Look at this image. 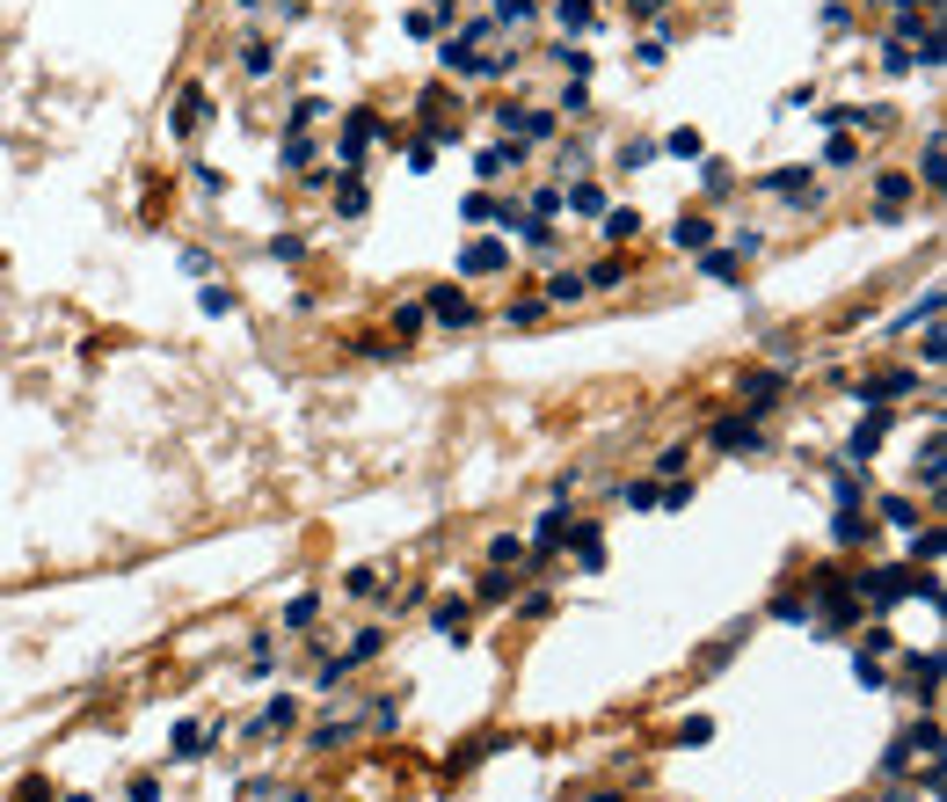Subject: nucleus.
I'll return each mask as SVG.
<instances>
[{"instance_id":"obj_1","label":"nucleus","mask_w":947,"mask_h":802,"mask_svg":"<svg viewBox=\"0 0 947 802\" xmlns=\"http://www.w3.org/2000/svg\"><path fill=\"white\" fill-rule=\"evenodd\" d=\"M387 650V628H358L350 634V650L342 656H328V664H321V693H336L342 679H350V671H358V664H372V656Z\"/></svg>"},{"instance_id":"obj_2","label":"nucleus","mask_w":947,"mask_h":802,"mask_svg":"<svg viewBox=\"0 0 947 802\" xmlns=\"http://www.w3.org/2000/svg\"><path fill=\"white\" fill-rule=\"evenodd\" d=\"M423 314H431L437 329H474V321H482V307H474V292H466V285H431Z\"/></svg>"},{"instance_id":"obj_3","label":"nucleus","mask_w":947,"mask_h":802,"mask_svg":"<svg viewBox=\"0 0 947 802\" xmlns=\"http://www.w3.org/2000/svg\"><path fill=\"white\" fill-rule=\"evenodd\" d=\"M904 394H919V372H911V365H904V372H882V380H860L852 402H860V409H889V402H904Z\"/></svg>"},{"instance_id":"obj_4","label":"nucleus","mask_w":947,"mask_h":802,"mask_svg":"<svg viewBox=\"0 0 947 802\" xmlns=\"http://www.w3.org/2000/svg\"><path fill=\"white\" fill-rule=\"evenodd\" d=\"M379 132H387V124L372 118V110H350V118H342V139H336V161H342V169H358L364 146L379 139Z\"/></svg>"},{"instance_id":"obj_5","label":"nucleus","mask_w":947,"mask_h":802,"mask_svg":"<svg viewBox=\"0 0 947 802\" xmlns=\"http://www.w3.org/2000/svg\"><path fill=\"white\" fill-rule=\"evenodd\" d=\"M460 277H510V242H466Z\"/></svg>"},{"instance_id":"obj_6","label":"nucleus","mask_w":947,"mask_h":802,"mask_svg":"<svg viewBox=\"0 0 947 802\" xmlns=\"http://www.w3.org/2000/svg\"><path fill=\"white\" fill-rule=\"evenodd\" d=\"M911 190H919L911 169H882V175H874V219H897L904 205H911Z\"/></svg>"},{"instance_id":"obj_7","label":"nucleus","mask_w":947,"mask_h":802,"mask_svg":"<svg viewBox=\"0 0 947 802\" xmlns=\"http://www.w3.org/2000/svg\"><path fill=\"white\" fill-rule=\"evenodd\" d=\"M889 423H897L889 409H868V416H860V431H852V445H846V460H852V467L874 460V453H882V437H889Z\"/></svg>"},{"instance_id":"obj_8","label":"nucleus","mask_w":947,"mask_h":802,"mask_svg":"<svg viewBox=\"0 0 947 802\" xmlns=\"http://www.w3.org/2000/svg\"><path fill=\"white\" fill-rule=\"evenodd\" d=\"M510 169H525V146H518V139H503V146H482V153H474V175H482V183H503Z\"/></svg>"},{"instance_id":"obj_9","label":"nucleus","mask_w":947,"mask_h":802,"mask_svg":"<svg viewBox=\"0 0 947 802\" xmlns=\"http://www.w3.org/2000/svg\"><path fill=\"white\" fill-rule=\"evenodd\" d=\"M714 445H722V453H758L765 431H758V416H722V423H714Z\"/></svg>"},{"instance_id":"obj_10","label":"nucleus","mask_w":947,"mask_h":802,"mask_svg":"<svg viewBox=\"0 0 947 802\" xmlns=\"http://www.w3.org/2000/svg\"><path fill=\"white\" fill-rule=\"evenodd\" d=\"M780 387H787V372H744V380H736V394H744V416H765Z\"/></svg>"},{"instance_id":"obj_11","label":"nucleus","mask_w":947,"mask_h":802,"mask_svg":"<svg viewBox=\"0 0 947 802\" xmlns=\"http://www.w3.org/2000/svg\"><path fill=\"white\" fill-rule=\"evenodd\" d=\"M904 679L919 686L911 701H919V707H933V701H940V656H933V650H919L911 664H904Z\"/></svg>"},{"instance_id":"obj_12","label":"nucleus","mask_w":947,"mask_h":802,"mask_svg":"<svg viewBox=\"0 0 947 802\" xmlns=\"http://www.w3.org/2000/svg\"><path fill=\"white\" fill-rule=\"evenodd\" d=\"M569 518H576V510H569V504L539 510V526H533V540H525V547H533V555H555L561 540H569Z\"/></svg>"},{"instance_id":"obj_13","label":"nucleus","mask_w":947,"mask_h":802,"mask_svg":"<svg viewBox=\"0 0 947 802\" xmlns=\"http://www.w3.org/2000/svg\"><path fill=\"white\" fill-rule=\"evenodd\" d=\"M539 299H547V307H583V299H590V285H583V270H547Z\"/></svg>"},{"instance_id":"obj_14","label":"nucleus","mask_w":947,"mask_h":802,"mask_svg":"<svg viewBox=\"0 0 947 802\" xmlns=\"http://www.w3.org/2000/svg\"><path fill=\"white\" fill-rule=\"evenodd\" d=\"M561 547H576L583 569H598V562H606V533H598L590 518H569V540H561Z\"/></svg>"},{"instance_id":"obj_15","label":"nucleus","mask_w":947,"mask_h":802,"mask_svg":"<svg viewBox=\"0 0 947 802\" xmlns=\"http://www.w3.org/2000/svg\"><path fill=\"white\" fill-rule=\"evenodd\" d=\"M204 118H212V110H204V88H183V96H175V139H197V132H204Z\"/></svg>"},{"instance_id":"obj_16","label":"nucleus","mask_w":947,"mask_h":802,"mask_svg":"<svg viewBox=\"0 0 947 802\" xmlns=\"http://www.w3.org/2000/svg\"><path fill=\"white\" fill-rule=\"evenodd\" d=\"M671 248H685V256H700V248H714V219H707V212H685L678 226H671Z\"/></svg>"},{"instance_id":"obj_17","label":"nucleus","mask_w":947,"mask_h":802,"mask_svg":"<svg viewBox=\"0 0 947 802\" xmlns=\"http://www.w3.org/2000/svg\"><path fill=\"white\" fill-rule=\"evenodd\" d=\"M598 234H606L612 248H627L634 234H641V212H634V205H606V212H598Z\"/></svg>"},{"instance_id":"obj_18","label":"nucleus","mask_w":947,"mask_h":802,"mask_svg":"<svg viewBox=\"0 0 947 802\" xmlns=\"http://www.w3.org/2000/svg\"><path fill=\"white\" fill-rule=\"evenodd\" d=\"M758 190H773V197H817V169H773V175H758Z\"/></svg>"},{"instance_id":"obj_19","label":"nucleus","mask_w":947,"mask_h":802,"mask_svg":"<svg viewBox=\"0 0 947 802\" xmlns=\"http://www.w3.org/2000/svg\"><path fill=\"white\" fill-rule=\"evenodd\" d=\"M868 533H874V518L860 504H846L838 518H831V540H838V547H868Z\"/></svg>"},{"instance_id":"obj_20","label":"nucleus","mask_w":947,"mask_h":802,"mask_svg":"<svg viewBox=\"0 0 947 802\" xmlns=\"http://www.w3.org/2000/svg\"><path fill=\"white\" fill-rule=\"evenodd\" d=\"M431 628L445 634V642H466V599H437V613H431Z\"/></svg>"},{"instance_id":"obj_21","label":"nucleus","mask_w":947,"mask_h":802,"mask_svg":"<svg viewBox=\"0 0 947 802\" xmlns=\"http://www.w3.org/2000/svg\"><path fill=\"white\" fill-rule=\"evenodd\" d=\"M583 285H590V292H620V285H627V256H606V263H590V270H583Z\"/></svg>"},{"instance_id":"obj_22","label":"nucleus","mask_w":947,"mask_h":802,"mask_svg":"<svg viewBox=\"0 0 947 802\" xmlns=\"http://www.w3.org/2000/svg\"><path fill=\"white\" fill-rule=\"evenodd\" d=\"M474 599H482V606H510V599H518V577H510V569H488V577L474 583Z\"/></svg>"},{"instance_id":"obj_23","label":"nucleus","mask_w":947,"mask_h":802,"mask_svg":"<svg viewBox=\"0 0 947 802\" xmlns=\"http://www.w3.org/2000/svg\"><path fill=\"white\" fill-rule=\"evenodd\" d=\"M736 270H744V256H736V248H700V277H714V285H728Z\"/></svg>"},{"instance_id":"obj_24","label":"nucleus","mask_w":947,"mask_h":802,"mask_svg":"<svg viewBox=\"0 0 947 802\" xmlns=\"http://www.w3.org/2000/svg\"><path fill=\"white\" fill-rule=\"evenodd\" d=\"M561 118L555 110H539V102H525V118H518V139H555Z\"/></svg>"},{"instance_id":"obj_25","label":"nucleus","mask_w":947,"mask_h":802,"mask_svg":"<svg viewBox=\"0 0 947 802\" xmlns=\"http://www.w3.org/2000/svg\"><path fill=\"white\" fill-rule=\"evenodd\" d=\"M212 737H219V729H204V723H175V758H204Z\"/></svg>"},{"instance_id":"obj_26","label":"nucleus","mask_w":947,"mask_h":802,"mask_svg":"<svg viewBox=\"0 0 947 802\" xmlns=\"http://www.w3.org/2000/svg\"><path fill=\"white\" fill-rule=\"evenodd\" d=\"M561 212H606V190H598V183H576V190H561Z\"/></svg>"},{"instance_id":"obj_27","label":"nucleus","mask_w":947,"mask_h":802,"mask_svg":"<svg viewBox=\"0 0 947 802\" xmlns=\"http://www.w3.org/2000/svg\"><path fill=\"white\" fill-rule=\"evenodd\" d=\"M882 526L911 533V526H919V504H911V496H882Z\"/></svg>"},{"instance_id":"obj_28","label":"nucleus","mask_w":947,"mask_h":802,"mask_svg":"<svg viewBox=\"0 0 947 802\" xmlns=\"http://www.w3.org/2000/svg\"><path fill=\"white\" fill-rule=\"evenodd\" d=\"M555 15H561V29H569V37H583V29H590V15H598V0H561Z\"/></svg>"},{"instance_id":"obj_29","label":"nucleus","mask_w":947,"mask_h":802,"mask_svg":"<svg viewBox=\"0 0 947 802\" xmlns=\"http://www.w3.org/2000/svg\"><path fill=\"white\" fill-rule=\"evenodd\" d=\"M336 219H364V183H358V175H342V183H336Z\"/></svg>"},{"instance_id":"obj_30","label":"nucleus","mask_w":947,"mask_h":802,"mask_svg":"<svg viewBox=\"0 0 947 802\" xmlns=\"http://www.w3.org/2000/svg\"><path fill=\"white\" fill-rule=\"evenodd\" d=\"M539 314H547V299H539V292H525V299H510V307H503V321H510V329H533Z\"/></svg>"},{"instance_id":"obj_31","label":"nucleus","mask_w":947,"mask_h":802,"mask_svg":"<svg viewBox=\"0 0 947 802\" xmlns=\"http://www.w3.org/2000/svg\"><path fill=\"white\" fill-rule=\"evenodd\" d=\"M663 153H671V161H700L707 146H700V132H693V124H678V132L663 139Z\"/></svg>"},{"instance_id":"obj_32","label":"nucleus","mask_w":947,"mask_h":802,"mask_svg":"<svg viewBox=\"0 0 947 802\" xmlns=\"http://www.w3.org/2000/svg\"><path fill=\"white\" fill-rule=\"evenodd\" d=\"M824 169H860V139L831 132V146H824Z\"/></svg>"},{"instance_id":"obj_33","label":"nucleus","mask_w":947,"mask_h":802,"mask_svg":"<svg viewBox=\"0 0 947 802\" xmlns=\"http://www.w3.org/2000/svg\"><path fill=\"white\" fill-rule=\"evenodd\" d=\"M314 620H321V591H299L285 606V628H314Z\"/></svg>"},{"instance_id":"obj_34","label":"nucleus","mask_w":947,"mask_h":802,"mask_svg":"<svg viewBox=\"0 0 947 802\" xmlns=\"http://www.w3.org/2000/svg\"><path fill=\"white\" fill-rule=\"evenodd\" d=\"M555 219H525V248H533V256H555Z\"/></svg>"},{"instance_id":"obj_35","label":"nucleus","mask_w":947,"mask_h":802,"mask_svg":"<svg viewBox=\"0 0 947 802\" xmlns=\"http://www.w3.org/2000/svg\"><path fill=\"white\" fill-rule=\"evenodd\" d=\"M241 66H248V73H270V66H277V51H270V37H248V45H241Z\"/></svg>"},{"instance_id":"obj_36","label":"nucleus","mask_w":947,"mask_h":802,"mask_svg":"<svg viewBox=\"0 0 947 802\" xmlns=\"http://www.w3.org/2000/svg\"><path fill=\"white\" fill-rule=\"evenodd\" d=\"M379 591H387V577H379L372 562H364V569H350V599H379Z\"/></svg>"},{"instance_id":"obj_37","label":"nucleus","mask_w":947,"mask_h":802,"mask_svg":"<svg viewBox=\"0 0 947 802\" xmlns=\"http://www.w3.org/2000/svg\"><path fill=\"white\" fill-rule=\"evenodd\" d=\"M197 307H204V314H234V292H226V285H219V277H212V285H204V292H197Z\"/></svg>"},{"instance_id":"obj_38","label":"nucleus","mask_w":947,"mask_h":802,"mask_svg":"<svg viewBox=\"0 0 947 802\" xmlns=\"http://www.w3.org/2000/svg\"><path fill=\"white\" fill-rule=\"evenodd\" d=\"M321 118H328V102H321V96H299V102H291V132H307V124H321Z\"/></svg>"},{"instance_id":"obj_39","label":"nucleus","mask_w":947,"mask_h":802,"mask_svg":"<svg viewBox=\"0 0 947 802\" xmlns=\"http://www.w3.org/2000/svg\"><path fill=\"white\" fill-rule=\"evenodd\" d=\"M940 132H933V139H925V153H919V183H933V190H940Z\"/></svg>"},{"instance_id":"obj_40","label":"nucleus","mask_w":947,"mask_h":802,"mask_svg":"<svg viewBox=\"0 0 947 802\" xmlns=\"http://www.w3.org/2000/svg\"><path fill=\"white\" fill-rule=\"evenodd\" d=\"M518 555H525V540H518V533H496V540H488V562H496V569H510Z\"/></svg>"},{"instance_id":"obj_41","label":"nucleus","mask_w":947,"mask_h":802,"mask_svg":"<svg viewBox=\"0 0 947 802\" xmlns=\"http://www.w3.org/2000/svg\"><path fill=\"white\" fill-rule=\"evenodd\" d=\"M533 15H539V0H496V23H510V29L533 23Z\"/></svg>"},{"instance_id":"obj_42","label":"nucleus","mask_w":947,"mask_h":802,"mask_svg":"<svg viewBox=\"0 0 947 802\" xmlns=\"http://www.w3.org/2000/svg\"><path fill=\"white\" fill-rule=\"evenodd\" d=\"M291 715H299V707H291V701H270L263 715H256V729H263V737H270V729H291Z\"/></svg>"},{"instance_id":"obj_43","label":"nucleus","mask_w":947,"mask_h":802,"mask_svg":"<svg viewBox=\"0 0 947 802\" xmlns=\"http://www.w3.org/2000/svg\"><path fill=\"white\" fill-rule=\"evenodd\" d=\"M583 110H590V88H583V81H569V88H561V110H555V118H583Z\"/></svg>"},{"instance_id":"obj_44","label":"nucleus","mask_w":947,"mask_h":802,"mask_svg":"<svg viewBox=\"0 0 947 802\" xmlns=\"http://www.w3.org/2000/svg\"><path fill=\"white\" fill-rule=\"evenodd\" d=\"M460 212H466V226H488V219H496V197H488V190H474V197L460 205Z\"/></svg>"},{"instance_id":"obj_45","label":"nucleus","mask_w":947,"mask_h":802,"mask_svg":"<svg viewBox=\"0 0 947 802\" xmlns=\"http://www.w3.org/2000/svg\"><path fill=\"white\" fill-rule=\"evenodd\" d=\"M773 620H809V599H801V591H780V599H773Z\"/></svg>"},{"instance_id":"obj_46","label":"nucleus","mask_w":947,"mask_h":802,"mask_svg":"<svg viewBox=\"0 0 947 802\" xmlns=\"http://www.w3.org/2000/svg\"><path fill=\"white\" fill-rule=\"evenodd\" d=\"M423 321H431L423 307H394V336H423Z\"/></svg>"},{"instance_id":"obj_47","label":"nucleus","mask_w":947,"mask_h":802,"mask_svg":"<svg viewBox=\"0 0 947 802\" xmlns=\"http://www.w3.org/2000/svg\"><path fill=\"white\" fill-rule=\"evenodd\" d=\"M831 496H838V510L860 504V474H846V467H838V474H831Z\"/></svg>"},{"instance_id":"obj_48","label":"nucleus","mask_w":947,"mask_h":802,"mask_svg":"<svg viewBox=\"0 0 947 802\" xmlns=\"http://www.w3.org/2000/svg\"><path fill=\"white\" fill-rule=\"evenodd\" d=\"M707 737H714V723H707V715H685V723H678V744H707Z\"/></svg>"},{"instance_id":"obj_49","label":"nucleus","mask_w":947,"mask_h":802,"mask_svg":"<svg viewBox=\"0 0 947 802\" xmlns=\"http://www.w3.org/2000/svg\"><path fill=\"white\" fill-rule=\"evenodd\" d=\"M685 460H693V453H685V445H663V453H656V460H649V467H656V474H678V467H685Z\"/></svg>"},{"instance_id":"obj_50","label":"nucleus","mask_w":947,"mask_h":802,"mask_svg":"<svg viewBox=\"0 0 947 802\" xmlns=\"http://www.w3.org/2000/svg\"><path fill=\"white\" fill-rule=\"evenodd\" d=\"M270 256H277V263H299V256H307V242H299V234H277V242H270Z\"/></svg>"},{"instance_id":"obj_51","label":"nucleus","mask_w":947,"mask_h":802,"mask_svg":"<svg viewBox=\"0 0 947 802\" xmlns=\"http://www.w3.org/2000/svg\"><path fill=\"white\" fill-rule=\"evenodd\" d=\"M409 37H415V45H431V37H437V15H431V8H415V15H409Z\"/></svg>"},{"instance_id":"obj_52","label":"nucleus","mask_w":947,"mask_h":802,"mask_svg":"<svg viewBox=\"0 0 947 802\" xmlns=\"http://www.w3.org/2000/svg\"><path fill=\"white\" fill-rule=\"evenodd\" d=\"M919 562H925V569L940 562V526H919Z\"/></svg>"},{"instance_id":"obj_53","label":"nucleus","mask_w":947,"mask_h":802,"mask_svg":"<svg viewBox=\"0 0 947 802\" xmlns=\"http://www.w3.org/2000/svg\"><path fill=\"white\" fill-rule=\"evenodd\" d=\"M525 212H533V219H555L561 212V190H533V205H525Z\"/></svg>"},{"instance_id":"obj_54","label":"nucleus","mask_w":947,"mask_h":802,"mask_svg":"<svg viewBox=\"0 0 947 802\" xmlns=\"http://www.w3.org/2000/svg\"><path fill=\"white\" fill-rule=\"evenodd\" d=\"M620 496H627L634 510H656V482H627V489H620Z\"/></svg>"},{"instance_id":"obj_55","label":"nucleus","mask_w":947,"mask_h":802,"mask_svg":"<svg viewBox=\"0 0 947 802\" xmlns=\"http://www.w3.org/2000/svg\"><path fill=\"white\" fill-rule=\"evenodd\" d=\"M620 161H627V169H649V161H656V146H649V139H627V153H620Z\"/></svg>"},{"instance_id":"obj_56","label":"nucleus","mask_w":947,"mask_h":802,"mask_svg":"<svg viewBox=\"0 0 947 802\" xmlns=\"http://www.w3.org/2000/svg\"><path fill=\"white\" fill-rule=\"evenodd\" d=\"M431 161H437V139H415V153H409V169H415V175H431Z\"/></svg>"},{"instance_id":"obj_57","label":"nucleus","mask_w":947,"mask_h":802,"mask_svg":"<svg viewBox=\"0 0 947 802\" xmlns=\"http://www.w3.org/2000/svg\"><path fill=\"white\" fill-rule=\"evenodd\" d=\"M919 358H925V365H940V358H947V336H940V329H925V343H919Z\"/></svg>"},{"instance_id":"obj_58","label":"nucleus","mask_w":947,"mask_h":802,"mask_svg":"<svg viewBox=\"0 0 947 802\" xmlns=\"http://www.w3.org/2000/svg\"><path fill=\"white\" fill-rule=\"evenodd\" d=\"M437 59H445V66H452V73H466V59H474V45H466V37H460V45H445V51H437Z\"/></svg>"},{"instance_id":"obj_59","label":"nucleus","mask_w":947,"mask_h":802,"mask_svg":"<svg viewBox=\"0 0 947 802\" xmlns=\"http://www.w3.org/2000/svg\"><path fill=\"white\" fill-rule=\"evenodd\" d=\"M132 802H161V780H153V774H139V780H132Z\"/></svg>"},{"instance_id":"obj_60","label":"nucleus","mask_w":947,"mask_h":802,"mask_svg":"<svg viewBox=\"0 0 947 802\" xmlns=\"http://www.w3.org/2000/svg\"><path fill=\"white\" fill-rule=\"evenodd\" d=\"M15 802H51V780H23V788H15Z\"/></svg>"},{"instance_id":"obj_61","label":"nucleus","mask_w":947,"mask_h":802,"mask_svg":"<svg viewBox=\"0 0 947 802\" xmlns=\"http://www.w3.org/2000/svg\"><path fill=\"white\" fill-rule=\"evenodd\" d=\"M452 8H460V0H431V15H452Z\"/></svg>"},{"instance_id":"obj_62","label":"nucleus","mask_w":947,"mask_h":802,"mask_svg":"<svg viewBox=\"0 0 947 802\" xmlns=\"http://www.w3.org/2000/svg\"><path fill=\"white\" fill-rule=\"evenodd\" d=\"M66 802H88V795H66Z\"/></svg>"},{"instance_id":"obj_63","label":"nucleus","mask_w":947,"mask_h":802,"mask_svg":"<svg viewBox=\"0 0 947 802\" xmlns=\"http://www.w3.org/2000/svg\"><path fill=\"white\" fill-rule=\"evenodd\" d=\"M598 802H620V795H598Z\"/></svg>"}]
</instances>
